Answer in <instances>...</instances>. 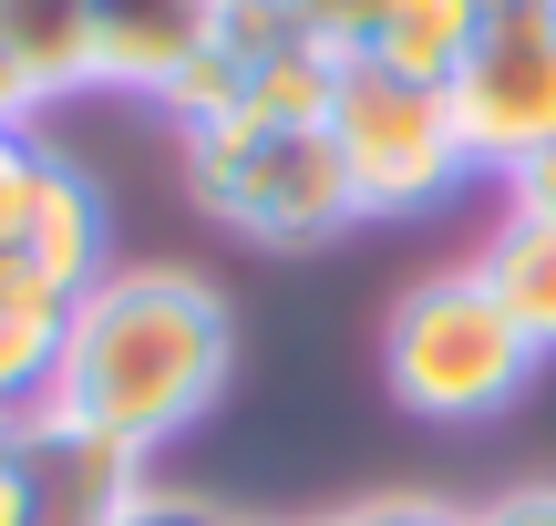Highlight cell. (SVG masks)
<instances>
[{"mask_svg": "<svg viewBox=\"0 0 556 526\" xmlns=\"http://www.w3.org/2000/svg\"><path fill=\"white\" fill-rule=\"evenodd\" d=\"M227 372H238V310H227V289L186 259H114L73 300L52 383H41L31 413H52L73 434H103V444L155 465L176 434H197L217 413Z\"/></svg>", "mask_w": 556, "mask_h": 526, "instance_id": "cell-1", "label": "cell"}, {"mask_svg": "<svg viewBox=\"0 0 556 526\" xmlns=\"http://www.w3.org/2000/svg\"><path fill=\"white\" fill-rule=\"evenodd\" d=\"M176 165H186V197L248 248H330L340 227H361L351 176L330 155V124H299V114H197L176 124Z\"/></svg>", "mask_w": 556, "mask_h": 526, "instance_id": "cell-2", "label": "cell"}, {"mask_svg": "<svg viewBox=\"0 0 556 526\" xmlns=\"http://www.w3.org/2000/svg\"><path fill=\"white\" fill-rule=\"evenodd\" d=\"M381 383L422 424H484L536 383V351L505 321V300L484 289V268H422L381 321Z\"/></svg>", "mask_w": 556, "mask_h": 526, "instance_id": "cell-3", "label": "cell"}, {"mask_svg": "<svg viewBox=\"0 0 556 526\" xmlns=\"http://www.w3.org/2000/svg\"><path fill=\"white\" fill-rule=\"evenodd\" d=\"M319 124H330V155L351 176L361 217H433L454 186H475V155H464V124H454L443 83H402L381 62L340 52V83H330Z\"/></svg>", "mask_w": 556, "mask_h": 526, "instance_id": "cell-4", "label": "cell"}, {"mask_svg": "<svg viewBox=\"0 0 556 526\" xmlns=\"http://www.w3.org/2000/svg\"><path fill=\"white\" fill-rule=\"evenodd\" d=\"M443 93H454L475 176L505 186L526 155H546L556 145V0H484V32Z\"/></svg>", "mask_w": 556, "mask_h": 526, "instance_id": "cell-5", "label": "cell"}, {"mask_svg": "<svg viewBox=\"0 0 556 526\" xmlns=\"http://www.w3.org/2000/svg\"><path fill=\"white\" fill-rule=\"evenodd\" d=\"M0 259L52 289H93L114 268V206L41 124H0Z\"/></svg>", "mask_w": 556, "mask_h": 526, "instance_id": "cell-6", "label": "cell"}, {"mask_svg": "<svg viewBox=\"0 0 556 526\" xmlns=\"http://www.w3.org/2000/svg\"><path fill=\"white\" fill-rule=\"evenodd\" d=\"M227 0H93V93L176 103L217 52Z\"/></svg>", "mask_w": 556, "mask_h": 526, "instance_id": "cell-7", "label": "cell"}, {"mask_svg": "<svg viewBox=\"0 0 556 526\" xmlns=\"http://www.w3.org/2000/svg\"><path fill=\"white\" fill-rule=\"evenodd\" d=\"M135 486H144V454L31 413V506H41V526H103Z\"/></svg>", "mask_w": 556, "mask_h": 526, "instance_id": "cell-8", "label": "cell"}, {"mask_svg": "<svg viewBox=\"0 0 556 526\" xmlns=\"http://www.w3.org/2000/svg\"><path fill=\"white\" fill-rule=\"evenodd\" d=\"M0 62L31 114L93 93V0H0Z\"/></svg>", "mask_w": 556, "mask_h": 526, "instance_id": "cell-9", "label": "cell"}, {"mask_svg": "<svg viewBox=\"0 0 556 526\" xmlns=\"http://www.w3.org/2000/svg\"><path fill=\"white\" fill-rule=\"evenodd\" d=\"M475 32H484V0H371V21L351 32V62H381L402 83H454Z\"/></svg>", "mask_w": 556, "mask_h": 526, "instance_id": "cell-10", "label": "cell"}, {"mask_svg": "<svg viewBox=\"0 0 556 526\" xmlns=\"http://www.w3.org/2000/svg\"><path fill=\"white\" fill-rule=\"evenodd\" d=\"M73 300H83V289H52V279H31V268L0 259V413H31L41 403Z\"/></svg>", "mask_w": 556, "mask_h": 526, "instance_id": "cell-11", "label": "cell"}, {"mask_svg": "<svg viewBox=\"0 0 556 526\" xmlns=\"http://www.w3.org/2000/svg\"><path fill=\"white\" fill-rule=\"evenodd\" d=\"M484 289L505 300V321L526 330V351L556 362V227L546 217H495V238H484Z\"/></svg>", "mask_w": 556, "mask_h": 526, "instance_id": "cell-12", "label": "cell"}, {"mask_svg": "<svg viewBox=\"0 0 556 526\" xmlns=\"http://www.w3.org/2000/svg\"><path fill=\"white\" fill-rule=\"evenodd\" d=\"M103 526H248V516H227L217 496H176V486H155V475H144V486L124 496Z\"/></svg>", "mask_w": 556, "mask_h": 526, "instance_id": "cell-13", "label": "cell"}, {"mask_svg": "<svg viewBox=\"0 0 556 526\" xmlns=\"http://www.w3.org/2000/svg\"><path fill=\"white\" fill-rule=\"evenodd\" d=\"M299 526H464V506H443V496H361V506L299 516Z\"/></svg>", "mask_w": 556, "mask_h": 526, "instance_id": "cell-14", "label": "cell"}, {"mask_svg": "<svg viewBox=\"0 0 556 526\" xmlns=\"http://www.w3.org/2000/svg\"><path fill=\"white\" fill-rule=\"evenodd\" d=\"M0 526H41V506H31V413H0Z\"/></svg>", "mask_w": 556, "mask_h": 526, "instance_id": "cell-15", "label": "cell"}, {"mask_svg": "<svg viewBox=\"0 0 556 526\" xmlns=\"http://www.w3.org/2000/svg\"><path fill=\"white\" fill-rule=\"evenodd\" d=\"M278 11L299 21L309 41H330V52H351V32L371 21V0H278Z\"/></svg>", "mask_w": 556, "mask_h": 526, "instance_id": "cell-16", "label": "cell"}, {"mask_svg": "<svg viewBox=\"0 0 556 526\" xmlns=\"http://www.w3.org/2000/svg\"><path fill=\"white\" fill-rule=\"evenodd\" d=\"M505 217H546V227H556V145L505 176Z\"/></svg>", "mask_w": 556, "mask_h": 526, "instance_id": "cell-17", "label": "cell"}, {"mask_svg": "<svg viewBox=\"0 0 556 526\" xmlns=\"http://www.w3.org/2000/svg\"><path fill=\"white\" fill-rule=\"evenodd\" d=\"M464 526H556V486H516V496H495V506H475Z\"/></svg>", "mask_w": 556, "mask_h": 526, "instance_id": "cell-18", "label": "cell"}, {"mask_svg": "<svg viewBox=\"0 0 556 526\" xmlns=\"http://www.w3.org/2000/svg\"><path fill=\"white\" fill-rule=\"evenodd\" d=\"M0 124H41V114H31V93L11 83V62H0Z\"/></svg>", "mask_w": 556, "mask_h": 526, "instance_id": "cell-19", "label": "cell"}]
</instances>
